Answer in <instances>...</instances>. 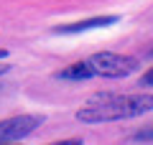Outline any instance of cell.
I'll use <instances>...</instances> for the list:
<instances>
[{
  "instance_id": "6da1fadb",
  "label": "cell",
  "mask_w": 153,
  "mask_h": 145,
  "mask_svg": "<svg viewBox=\"0 0 153 145\" xmlns=\"http://www.w3.org/2000/svg\"><path fill=\"white\" fill-rule=\"evenodd\" d=\"M153 109V94H92L87 99V107L76 112L79 122H112V120H130L143 112Z\"/></svg>"
},
{
  "instance_id": "7a4b0ae2",
  "label": "cell",
  "mask_w": 153,
  "mask_h": 145,
  "mask_svg": "<svg viewBox=\"0 0 153 145\" xmlns=\"http://www.w3.org/2000/svg\"><path fill=\"white\" fill-rule=\"evenodd\" d=\"M89 69L94 76H107V79H120L128 76L138 69V59L123 54H112V51H102V54H92L87 59Z\"/></svg>"
},
{
  "instance_id": "3957f363",
  "label": "cell",
  "mask_w": 153,
  "mask_h": 145,
  "mask_svg": "<svg viewBox=\"0 0 153 145\" xmlns=\"http://www.w3.org/2000/svg\"><path fill=\"white\" fill-rule=\"evenodd\" d=\"M44 115H16L0 122V143H10V140H21L31 135L36 127H41Z\"/></svg>"
},
{
  "instance_id": "277c9868",
  "label": "cell",
  "mask_w": 153,
  "mask_h": 145,
  "mask_svg": "<svg viewBox=\"0 0 153 145\" xmlns=\"http://www.w3.org/2000/svg\"><path fill=\"white\" fill-rule=\"evenodd\" d=\"M120 21V16H94V18H87V21H76V23H66V26H59L56 33H82V31H92V28H100V26H112V23Z\"/></svg>"
},
{
  "instance_id": "5b68a950",
  "label": "cell",
  "mask_w": 153,
  "mask_h": 145,
  "mask_svg": "<svg viewBox=\"0 0 153 145\" xmlns=\"http://www.w3.org/2000/svg\"><path fill=\"white\" fill-rule=\"evenodd\" d=\"M92 69H89L87 61H76V64L66 66V69H61L59 74H56V79H74V81H82V79H92Z\"/></svg>"
},
{
  "instance_id": "8992f818",
  "label": "cell",
  "mask_w": 153,
  "mask_h": 145,
  "mask_svg": "<svg viewBox=\"0 0 153 145\" xmlns=\"http://www.w3.org/2000/svg\"><path fill=\"white\" fill-rule=\"evenodd\" d=\"M133 140H135V143H148V140H153V127L140 130L138 135H133Z\"/></svg>"
},
{
  "instance_id": "52a82bcc",
  "label": "cell",
  "mask_w": 153,
  "mask_h": 145,
  "mask_svg": "<svg viewBox=\"0 0 153 145\" xmlns=\"http://www.w3.org/2000/svg\"><path fill=\"white\" fill-rule=\"evenodd\" d=\"M143 84H153V69L143 74Z\"/></svg>"
},
{
  "instance_id": "ba28073f",
  "label": "cell",
  "mask_w": 153,
  "mask_h": 145,
  "mask_svg": "<svg viewBox=\"0 0 153 145\" xmlns=\"http://www.w3.org/2000/svg\"><path fill=\"white\" fill-rule=\"evenodd\" d=\"M5 56H8V51H5V48H0V59H5Z\"/></svg>"
},
{
  "instance_id": "9c48e42d",
  "label": "cell",
  "mask_w": 153,
  "mask_h": 145,
  "mask_svg": "<svg viewBox=\"0 0 153 145\" xmlns=\"http://www.w3.org/2000/svg\"><path fill=\"white\" fill-rule=\"evenodd\" d=\"M3 71H8V66H0V74H3Z\"/></svg>"
}]
</instances>
